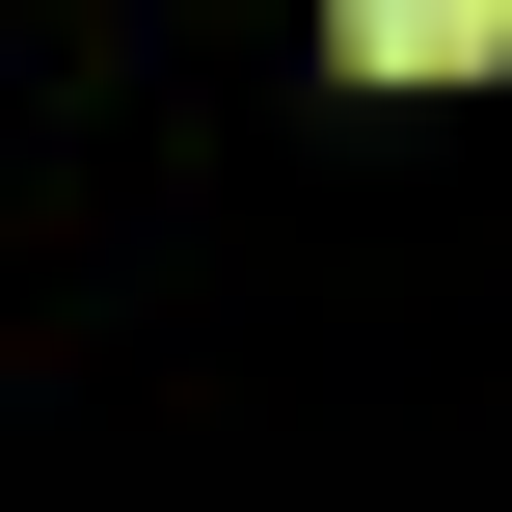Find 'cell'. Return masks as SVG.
<instances>
[{
	"label": "cell",
	"instance_id": "6da1fadb",
	"mask_svg": "<svg viewBox=\"0 0 512 512\" xmlns=\"http://www.w3.org/2000/svg\"><path fill=\"white\" fill-rule=\"evenodd\" d=\"M324 27H351L378 81H486V54H512V0H324Z\"/></svg>",
	"mask_w": 512,
	"mask_h": 512
}]
</instances>
